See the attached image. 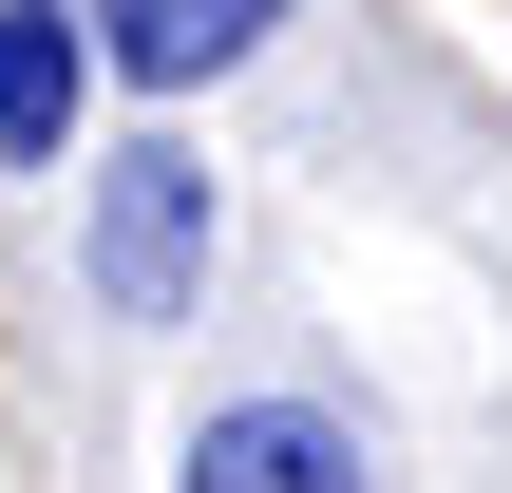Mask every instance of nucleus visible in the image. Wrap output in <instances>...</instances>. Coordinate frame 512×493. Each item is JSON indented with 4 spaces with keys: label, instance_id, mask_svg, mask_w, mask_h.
<instances>
[{
    "label": "nucleus",
    "instance_id": "1",
    "mask_svg": "<svg viewBox=\"0 0 512 493\" xmlns=\"http://www.w3.org/2000/svg\"><path fill=\"white\" fill-rule=\"evenodd\" d=\"M76 266H95L114 323H190V285H209V152H190V133L95 152V228H76Z\"/></svg>",
    "mask_w": 512,
    "mask_h": 493
},
{
    "label": "nucleus",
    "instance_id": "2",
    "mask_svg": "<svg viewBox=\"0 0 512 493\" xmlns=\"http://www.w3.org/2000/svg\"><path fill=\"white\" fill-rule=\"evenodd\" d=\"M95 0H0V171H76V114H95Z\"/></svg>",
    "mask_w": 512,
    "mask_h": 493
},
{
    "label": "nucleus",
    "instance_id": "4",
    "mask_svg": "<svg viewBox=\"0 0 512 493\" xmlns=\"http://www.w3.org/2000/svg\"><path fill=\"white\" fill-rule=\"evenodd\" d=\"M266 19H285V0H95V57H114L133 95H190V76L266 57Z\"/></svg>",
    "mask_w": 512,
    "mask_h": 493
},
{
    "label": "nucleus",
    "instance_id": "3",
    "mask_svg": "<svg viewBox=\"0 0 512 493\" xmlns=\"http://www.w3.org/2000/svg\"><path fill=\"white\" fill-rule=\"evenodd\" d=\"M171 493H380V456H361L323 399H228V418L171 456Z\"/></svg>",
    "mask_w": 512,
    "mask_h": 493
}]
</instances>
